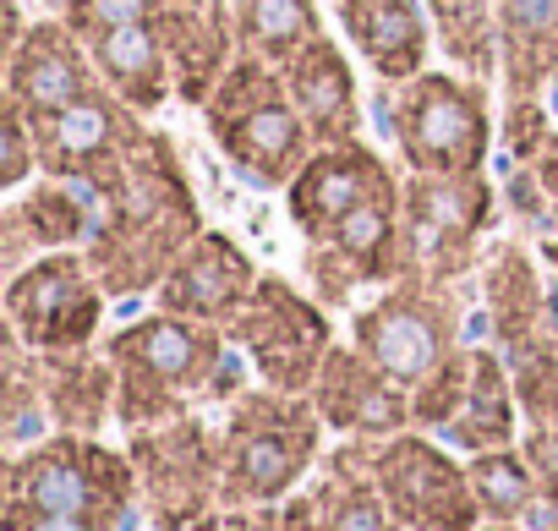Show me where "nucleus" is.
<instances>
[{
    "instance_id": "9",
    "label": "nucleus",
    "mask_w": 558,
    "mask_h": 531,
    "mask_svg": "<svg viewBox=\"0 0 558 531\" xmlns=\"http://www.w3.org/2000/svg\"><path fill=\"white\" fill-rule=\"evenodd\" d=\"M137 466V498L154 531H192L219 509V433L203 417H175L159 427H137L126 444Z\"/></svg>"
},
{
    "instance_id": "15",
    "label": "nucleus",
    "mask_w": 558,
    "mask_h": 531,
    "mask_svg": "<svg viewBox=\"0 0 558 531\" xmlns=\"http://www.w3.org/2000/svg\"><path fill=\"white\" fill-rule=\"evenodd\" d=\"M257 280H263L257 263H252L225 230H203V236L175 257V269L159 280L154 302H159V313L230 329V318L252 302Z\"/></svg>"
},
{
    "instance_id": "41",
    "label": "nucleus",
    "mask_w": 558,
    "mask_h": 531,
    "mask_svg": "<svg viewBox=\"0 0 558 531\" xmlns=\"http://www.w3.org/2000/svg\"><path fill=\"white\" fill-rule=\"evenodd\" d=\"M553 263H558V236H553Z\"/></svg>"
},
{
    "instance_id": "38",
    "label": "nucleus",
    "mask_w": 558,
    "mask_h": 531,
    "mask_svg": "<svg viewBox=\"0 0 558 531\" xmlns=\"http://www.w3.org/2000/svg\"><path fill=\"white\" fill-rule=\"evenodd\" d=\"M279 531H324V509H318V487L291 493L279 504Z\"/></svg>"
},
{
    "instance_id": "3",
    "label": "nucleus",
    "mask_w": 558,
    "mask_h": 531,
    "mask_svg": "<svg viewBox=\"0 0 558 531\" xmlns=\"http://www.w3.org/2000/svg\"><path fill=\"white\" fill-rule=\"evenodd\" d=\"M324 417L313 395L286 389H241L219 427V509H252V504H286L296 482L324 455Z\"/></svg>"
},
{
    "instance_id": "1",
    "label": "nucleus",
    "mask_w": 558,
    "mask_h": 531,
    "mask_svg": "<svg viewBox=\"0 0 558 531\" xmlns=\"http://www.w3.org/2000/svg\"><path fill=\"white\" fill-rule=\"evenodd\" d=\"M88 197H94V230L83 252L110 297L159 291V280L175 269V257L203 236L197 197L165 132L137 126L116 176L99 181Z\"/></svg>"
},
{
    "instance_id": "40",
    "label": "nucleus",
    "mask_w": 558,
    "mask_h": 531,
    "mask_svg": "<svg viewBox=\"0 0 558 531\" xmlns=\"http://www.w3.org/2000/svg\"><path fill=\"white\" fill-rule=\"evenodd\" d=\"M476 531H520V526H493V520H487V526H476Z\"/></svg>"
},
{
    "instance_id": "26",
    "label": "nucleus",
    "mask_w": 558,
    "mask_h": 531,
    "mask_svg": "<svg viewBox=\"0 0 558 531\" xmlns=\"http://www.w3.org/2000/svg\"><path fill=\"white\" fill-rule=\"evenodd\" d=\"M514 427H520V400H514L509 362H504V351L476 346L471 395H465L460 417H454L438 438L454 444V449H465V455H482V449H509V444H514Z\"/></svg>"
},
{
    "instance_id": "2",
    "label": "nucleus",
    "mask_w": 558,
    "mask_h": 531,
    "mask_svg": "<svg viewBox=\"0 0 558 531\" xmlns=\"http://www.w3.org/2000/svg\"><path fill=\"white\" fill-rule=\"evenodd\" d=\"M116 367V422L126 433L186 417V406L214 395H241V367L230 357V335L219 324L154 313L105 340Z\"/></svg>"
},
{
    "instance_id": "25",
    "label": "nucleus",
    "mask_w": 558,
    "mask_h": 531,
    "mask_svg": "<svg viewBox=\"0 0 558 531\" xmlns=\"http://www.w3.org/2000/svg\"><path fill=\"white\" fill-rule=\"evenodd\" d=\"M373 444L378 438H351L345 449L324 460V476L313 482L324 531H405L373 482Z\"/></svg>"
},
{
    "instance_id": "19",
    "label": "nucleus",
    "mask_w": 558,
    "mask_h": 531,
    "mask_svg": "<svg viewBox=\"0 0 558 531\" xmlns=\"http://www.w3.org/2000/svg\"><path fill=\"white\" fill-rule=\"evenodd\" d=\"M335 17L356 56L389 83H411L427 72L433 56V17L422 0H335Z\"/></svg>"
},
{
    "instance_id": "30",
    "label": "nucleus",
    "mask_w": 558,
    "mask_h": 531,
    "mask_svg": "<svg viewBox=\"0 0 558 531\" xmlns=\"http://www.w3.org/2000/svg\"><path fill=\"white\" fill-rule=\"evenodd\" d=\"M465 471H471L476 509H482V520H493V526L525 520V515L536 509V498H542V482H536V471H531V460H525L520 444H509V449H482V455L465 460Z\"/></svg>"
},
{
    "instance_id": "32",
    "label": "nucleus",
    "mask_w": 558,
    "mask_h": 531,
    "mask_svg": "<svg viewBox=\"0 0 558 531\" xmlns=\"http://www.w3.org/2000/svg\"><path fill=\"white\" fill-rule=\"evenodd\" d=\"M471 367H476V346H460L438 373H427V378L411 389V427L444 433V427L460 417L465 395H471Z\"/></svg>"
},
{
    "instance_id": "12",
    "label": "nucleus",
    "mask_w": 558,
    "mask_h": 531,
    "mask_svg": "<svg viewBox=\"0 0 558 531\" xmlns=\"http://www.w3.org/2000/svg\"><path fill=\"white\" fill-rule=\"evenodd\" d=\"M373 482L405 531H476L482 509L471 493V471L438 449L422 427L373 444Z\"/></svg>"
},
{
    "instance_id": "28",
    "label": "nucleus",
    "mask_w": 558,
    "mask_h": 531,
    "mask_svg": "<svg viewBox=\"0 0 558 531\" xmlns=\"http://www.w3.org/2000/svg\"><path fill=\"white\" fill-rule=\"evenodd\" d=\"M433 17V39L449 56L460 77L493 83L504 72V39H498V12L493 0H422Z\"/></svg>"
},
{
    "instance_id": "35",
    "label": "nucleus",
    "mask_w": 558,
    "mask_h": 531,
    "mask_svg": "<svg viewBox=\"0 0 558 531\" xmlns=\"http://www.w3.org/2000/svg\"><path fill=\"white\" fill-rule=\"evenodd\" d=\"M0 531H116L105 520H88V515H61V509H34V504H12L0 509Z\"/></svg>"
},
{
    "instance_id": "11",
    "label": "nucleus",
    "mask_w": 558,
    "mask_h": 531,
    "mask_svg": "<svg viewBox=\"0 0 558 531\" xmlns=\"http://www.w3.org/2000/svg\"><path fill=\"white\" fill-rule=\"evenodd\" d=\"M105 297L88 252H45L7 280V329L39 357L83 351L99 335Z\"/></svg>"
},
{
    "instance_id": "13",
    "label": "nucleus",
    "mask_w": 558,
    "mask_h": 531,
    "mask_svg": "<svg viewBox=\"0 0 558 531\" xmlns=\"http://www.w3.org/2000/svg\"><path fill=\"white\" fill-rule=\"evenodd\" d=\"M28 121H34V143H39V170L56 181H77L88 192L116 176V165L126 159V148L137 137V110H126L105 83L94 94H83L77 105L28 116Z\"/></svg>"
},
{
    "instance_id": "14",
    "label": "nucleus",
    "mask_w": 558,
    "mask_h": 531,
    "mask_svg": "<svg viewBox=\"0 0 558 531\" xmlns=\"http://www.w3.org/2000/svg\"><path fill=\"white\" fill-rule=\"evenodd\" d=\"M389 186H400V181L389 176V165L362 137H351V143H318L313 159L286 186V208H291L296 230L307 236V246H318V241L335 236V225L351 208H362L367 197H378Z\"/></svg>"
},
{
    "instance_id": "10",
    "label": "nucleus",
    "mask_w": 558,
    "mask_h": 531,
    "mask_svg": "<svg viewBox=\"0 0 558 531\" xmlns=\"http://www.w3.org/2000/svg\"><path fill=\"white\" fill-rule=\"evenodd\" d=\"M493 225V186L482 176H411L400 280H460L476 269V241Z\"/></svg>"
},
{
    "instance_id": "42",
    "label": "nucleus",
    "mask_w": 558,
    "mask_h": 531,
    "mask_svg": "<svg viewBox=\"0 0 558 531\" xmlns=\"http://www.w3.org/2000/svg\"><path fill=\"white\" fill-rule=\"evenodd\" d=\"M547 531H558V520H553V526H547Z\"/></svg>"
},
{
    "instance_id": "8",
    "label": "nucleus",
    "mask_w": 558,
    "mask_h": 531,
    "mask_svg": "<svg viewBox=\"0 0 558 531\" xmlns=\"http://www.w3.org/2000/svg\"><path fill=\"white\" fill-rule=\"evenodd\" d=\"M230 346L257 367V378L268 389H286V395H313L329 351H335V329L324 302H307L291 280L263 275L252 302L230 318Z\"/></svg>"
},
{
    "instance_id": "33",
    "label": "nucleus",
    "mask_w": 558,
    "mask_h": 531,
    "mask_svg": "<svg viewBox=\"0 0 558 531\" xmlns=\"http://www.w3.org/2000/svg\"><path fill=\"white\" fill-rule=\"evenodd\" d=\"M165 0H61V23L88 45L110 28H132V23H159Z\"/></svg>"
},
{
    "instance_id": "22",
    "label": "nucleus",
    "mask_w": 558,
    "mask_h": 531,
    "mask_svg": "<svg viewBox=\"0 0 558 531\" xmlns=\"http://www.w3.org/2000/svg\"><path fill=\"white\" fill-rule=\"evenodd\" d=\"M94 72L99 83L137 116H154L170 94H175V67L165 50L159 23H132V28H110L99 39H88Z\"/></svg>"
},
{
    "instance_id": "37",
    "label": "nucleus",
    "mask_w": 558,
    "mask_h": 531,
    "mask_svg": "<svg viewBox=\"0 0 558 531\" xmlns=\"http://www.w3.org/2000/svg\"><path fill=\"white\" fill-rule=\"evenodd\" d=\"M192 531H279V504H252V509H214Z\"/></svg>"
},
{
    "instance_id": "6",
    "label": "nucleus",
    "mask_w": 558,
    "mask_h": 531,
    "mask_svg": "<svg viewBox=\"0 0 558 531\" xmlns=\"http://www.w3.org/2000/svg\"><path fill=\"white\" fill-rule=\"evenodd\" d=\"M7 498L34 504V509H61V515H88L116 531L137 520V466L132 455L83 438V433H50L7 460Z\"/></svg>"
},
{
    "instance_id": "21",
    "label": "nucleus",
    "mask_w": 558,
    "mask_h": 531,
    "mask_svg": "<svg viewBox=\"0 0 558 531\" xmlns=\"http://www.w3.org/2000/svg\"><path fill=\"white\" fill-rule=\"evenodd\" d=\"M0 230H7V269L17 275V269H28V263L45 257V252H66V246L88 241V230H94V197H83L77 181L45 176L39 186H23L12 197Z\"/></svg>"
},
{
    "instance_id": "31",
    "label": "nucleus",
    "mask_w": 558,
    "mask_h": 531,
    "mask_svg": "<svg viewBox=\"0 0 558 531\" xmlns=\"http://www.w3.org/2000/svg\"><path fill=\"white\" fill-rule=\"evenodd\" d=\"M514 400L531 427H558V335H536L514 351H504Z\"/></svg>"
},
{
    "instance_id": "5",
    "label": "nucleus",
    "mask_w": 558,
    "mask_h": 531,
    "mask_svg": "<svg viewBox=\"0 0 558 531\" xmlns=\"http://www.w3.org/2000/svg\"><path fill=\"white\" fill-rule=\"evenodd\" d=\"M389 132L411 176H482L493 154L487 83L422 72L389 94Z\"/></svg>"
},
{
    "instance_id": "39",
    "label": "nucleus",
    "mask_w": 558,
    "mask_h": 531,
    "mask_svg": "<svg viewBox=\"0 0 558 531\" xmlns=\"http://www.w3.org/2000/svg\"><path fill=\"white\" fill-rule=\"evenodd\" d=\"M525 170H531V176H536V186H542V192H547V197H558V126H553V132H547V143H542V148H536V159H531V165H525Z\"/></svg>"
},
{
    "instance_id": "34",
    "label": "nucleus",
    "mask_w": 558,
    "mask_h": 531,
    "mask_svg": "<svg viewBox=\"0 0 558 531\" xmlns=\"http://www.w3.org/2000/svg\"><path fill=\"white\" fill-rule=\"evenodd\" d=\"M39 170V143H34V121L7 105V116H0V186L7 192H23Z\"/></svg>"
},
{
    "instance_id": "24",
    "label": "nucleus",
    "mask_w": 558,
    "mask_h": 531,
    "mask_svg": "<svg viewBox=\"0 0 558 531\" xmlns=\"http://www.w3.org/2000/svg\"><path fill=\"white\" fill-rule=\"evenodd\" d=\"M487 318H493V335L504 351L536 340V335H558V307L542 297L536 286V263L514 246V241H498L493 257H487Z\"/></svg>"
},
{
    "instance_id": "4",
    "label": "nucleus",
    "mask_w": 558,
    "mask_h": 531,
    "mask_svg": "<svg viewBox=\"0 0 558 531\" xmlns=\"http://www.w3.org/2000/svg\"><path fill=\"white\" fill-rule=\"evenodd\" d=\"M203 121H208V137L225 154V165L263 192H286L318 148L279 67H268L257 56H235V67L208 94Z\"/></svg>"
},
{
    "instance_id": "7",
    "label": "nucleus",
    "mask_w": 558,
    "mask_h": 531,
    "mask_svg": "<svg viewBox=\"0 0 558 531\" xmlns=\"http://www.w3.org/2000/svg\"><path fill=\"white\" fill-rule=\"evenodd\" d=\"M351 346L395 384L416 389L460 351V297L449 280H395L373 307L351 318Z\"/></svg>"
},
{
    "instance_id": "16",
    "label": "nucleus",
    "mask_w": 558,
    "mask_h": 531,
    "mask_svg": "<svg viewBox=\"0 0 558 531\" xmlns=\"http://www.w3.org/2000/svg\"><path fill=\"white\" fill-rule=\"evenodd\" d=\"M318 417L345 438H395L411 427V389L395 384L378 362H367L356 346H335L318 384H313Z\"/></svg>"
},
{
    "instance_id": "27",
    "label": "nucleus",
    "mask_w": 558,
    "mask_h": 531,
    "mask_svg": "<svg viewBox=\"0 0 558 531\" xmlns=\"http://www.w3.org/2000/svg\"><path fill=\"white\" fill-rule=\"evenodd\" d=\"M509 99L558 72V0H493Z\"/></svg>"
},
{
    "instance_id": "36",
    "label": "nucleus",
    "mask_w": 558,
    "mask_h": 531,
    "mask_svg": "<svg viewBox=\"0 0 558 531\" xmlns=\"http://www.w3.org/2000/svg\"><path fill=\"white\" fill-rule=\"evenodd\" d=\"M520 449H525V460H531V471L542 482V498L558 509V427H531Z\"/></svg>"
},
{
    "instance_id": "20",
    "label": "nucleus",
    "mask_w": 558,
    "mask_h": 531,
    "mask_svg": "<svg viewBox=\"0 0 558 531\" xmlns=\"http://www.w3.org/2000/svg\"><path fill=\"white\" fill-rule=\"evenodd\" d=\"M279 77H286L302 121L313 126L318 143H351L362 137V94H356V72L345 61V50L318 34L313 45H302L286 67H279Z\"/></svg>"
},
{
    "instance_id": "18",
    "label": "nucleus",
    "mask_w": 558,
    "mask_h": 531,
    "mask_svg": "<svg viewBox=\"0 0 558 531\" xmlns=\"http://www.w3.org/2000/svg\"><path fill=\"white\" fill-rule=\"evenodd\" d=\"M159 34L175 67V94L186 105H208L219 77L235 67V0H165Z\"/></svg>"
},
{
    "instance_id": "29",
    "label": "nucleus",
    "mask_w": 558,
    "mask_h": 531,
    "mask_svg": "<svg viewBox=\"0 0 558 531\" xmlns=\"http://www.w3.org/2000/svg\"><path fill=\"white\" fill-rule=\"evenodd\" d=\"M324 34V12L313 0H235V45L268 67H286L302 45Z\"/></svg>"
},
{
    "instance_id": "17",
    "label": "nucleus",
    "mask_w": 558,
    "mask_h": 531,
    "mask_svg": "<svg viewBox=\"0 0 558 531\" xmlns=\"http://www.w3.org/2000/svg\"><path fill=\"white\" fill-rule=\"evenodd\" d=\"M94 88H99L94 56L66 23H34L7 50V105H17L23 116L66 110Z\"/></svg>"
},
{
    "instance_id": "23",
    "label": "nucleus",
    "mask_w": 558,
    "mask_h": 531,
    "mask_svg": "<svg viewBox=\"0 0 558 531\" xmlns=\"http://www.w3.org/2000/svg\"><path fill=\"white\" fill-rule=\"evenodd\" d=\"M39 357V351H34ZM39 384H45V411L56 433H83L99 438V427L116 417V367L99 351H50L39 357Z\"/></svg>"
}]
</instances>
